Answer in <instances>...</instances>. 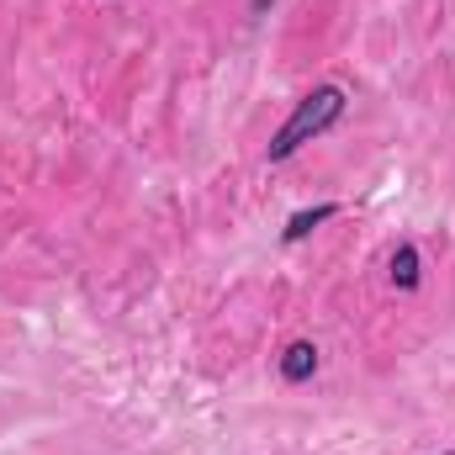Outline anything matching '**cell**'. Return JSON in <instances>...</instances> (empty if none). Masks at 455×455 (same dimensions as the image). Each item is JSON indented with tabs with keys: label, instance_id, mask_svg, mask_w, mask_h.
<instances>
[{
	"label": "cell",
	"instance_id": "cell-3",
	"mask_svg": "<svg viewBox=\"0 0 455 455\" xmlns=\"http://www.w3.org/2000/svg\"><path fill=\"white\" fill-rule=\"evenodd\" d=\"M419 281H424L419 249H413V243H397V249H392V286H397V291H419Z\"/></svg>",
	"mask_w": 455,
	"mask_h": 455
},
{
	"label": "cell",
	"instance_id": "cell-1",
	"mask_svg": "<svg viewBox=\"0 0 455 455\" xmlns=\"http://www.w3.org/2000/svg\"><path fill=\"white\" fill-rule=\"evenodd\" d=\"M339 116H344V91L339 85H318V91H307V96L297 101V112L281 122V132L270 138V164H281V159H291L302 143L323 138Z\"/></svg>",
	"mask_w": 455,
	"mask_h": 455
},
{
	"label": "cell",
	"instance_id": "cell-2",
	"mask_svg": "<svg viewBox=\"0 0 455 455\" xmlns=\"http://www.w3.org/2000/svg\"><path fill=\"white\" fill-rule=\"evenodd\" d=\"M313 371H318V344L297 339L291 349H286V355H281V376H286L291 387H297V381H307Z\"/></svg>",
	"mask_w": 455,
	"mask_h": 455
},
{
	"label": "cell",
	"instance_id": "cell-5",
	"mask_svg": "<svg viewBox=\"0 0 455 455\" xmlns=\"http://www.w3.org/2000/svg\"><path fill=\"white\" fill-rule=\"evenodd\" d=\"M270 5H275V0H249V11H254V16H259V11H270Z\"/></svg>",
	"mask_w": 455,
	"mask_h": 455
},
{
	"label": "cell",
	"instance_id": "cell-4",
	"mask_svg": "<svg viewBox=\"0 0 455 455\" xmlns=\"http://www.w3.org/2000/svg\"><path fill=\"white\" fill-rule=\"evenodd\" d=\"M334 212H339L334 202H318V207H302V212H291V218H286V233H281V238H286V243H302V238H307L313 228H318V223H329Z\"/></svg>",
	"mask_w": 455,
	"mask_h": 455
}]
</instances>
